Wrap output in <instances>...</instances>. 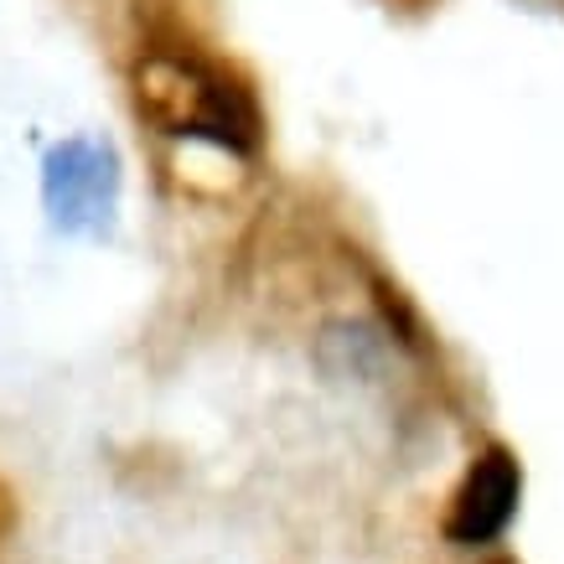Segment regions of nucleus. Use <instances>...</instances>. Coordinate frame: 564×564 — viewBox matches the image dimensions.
I'll use <instances>...</instances> for the list:
<instances>
[{"label":"nucleus","mask_w":564,"mask_h":564,"mask_svg":"<svg viewBox=\"0 0 564 564\" xmlns=\"http://www.w3.org/2000/svg\"><path fill=\"white\" fill-rule=\"evenodd\" d=\"M487 564H518V560H513V554H497V560H487Z\"/></svg>","instance_id":"obj_5"},{"label":"nucleus","mask_w":564,"mask_h":564,"mask_svg":"<svg viewBox=\"0 0 564 564\" xmlns=\"http://www.w3.org/2000/svg\"><path fill=\"white\" fill-rule=\"evenodd\" d=\"M115 155L94 140H68L47 161V203L63 228H94L115 207Z\"/></svg>","instance_id":"obj_3"},{"label":"nucleus","mask_w":564,"mask_h":564,"mask_svg":"<svg viewBox=\"0 0 564 564\" xmlns=\"http://www.w3.org/2000/svg\"><path fill=\"white\" fill-rule=\"evenodd\" d=\"M11 533H17V492L0 481V549L11 544Z\"/></svg>","instance_id":"obj_4"},{"label":"nucleus","mask_w":564,"mask_h":564,"mask_svg":"<svg viewBox=\"0 0 564 564\" xmlns=\"http://www.w3.org/2000/svg\"><path fill=\"white\" fill-rule=\"evenodd\" d=\"M518 508H523V462H518L513 445L487 441L466 462L462 481L451 487L441 533L456 549H487L513 529Z\"/></svg>","instance_id":"obj_2"},{"label":"nucleus","mask_w":564,"mask_h":564,"mask_svg":"<svg viewBox=\"0 0 564 564\" xmlns=\"http://www.w3.org/2000/svg\"><path fill=\"white\" fill-rule=\"evenodd\" d=\"M140 120L172 140H207L228 155L264 151V109L254 84L203 36H151L130 68Z\"/></svg>","instance_id":"obj_1"}]
</instances>
